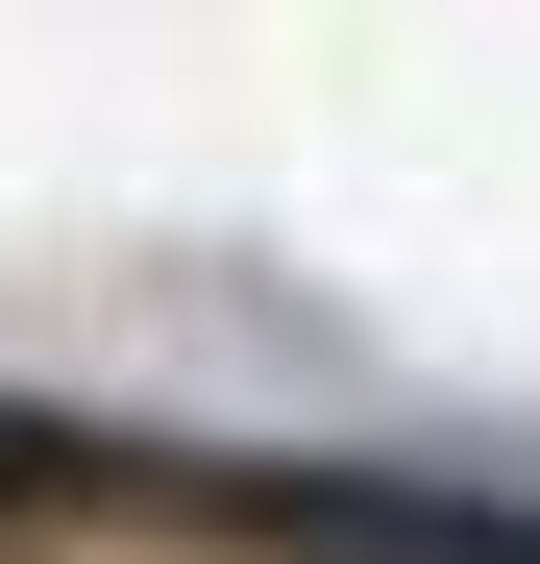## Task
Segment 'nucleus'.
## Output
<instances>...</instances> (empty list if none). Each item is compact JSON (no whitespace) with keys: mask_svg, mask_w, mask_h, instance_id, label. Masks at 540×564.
I'll use <instances>...</instances> for the list:
<instances>
[{"mask_svg":"<svg viewBox=\"0 0 540 564\" xmlns=\"http://www.w3.org/2000/svg\"><path fill=\"white\" fill-rule=\"evenodd\" d=\"M50 466H74V442H50V417H0V491H50Z\"/></svg>","mask_w":540,"mask_h":564,"instance_id":"obj_2","label":"nucleus"},{"mask_svg":"<svg viewBox=\"0 0 540 564\" xmlns=\"http://www.w3.org/2000/svg\"><path fill=\"white\" fill-rule=\"evenodd\" d=\"M222 516L295 540V564H540V516H492V491H344V466H246Z\"/></svg>","mask_w":540,"mask_h":564,"instance_id":"obj_1","label":"nucleus"}]
</instances>
